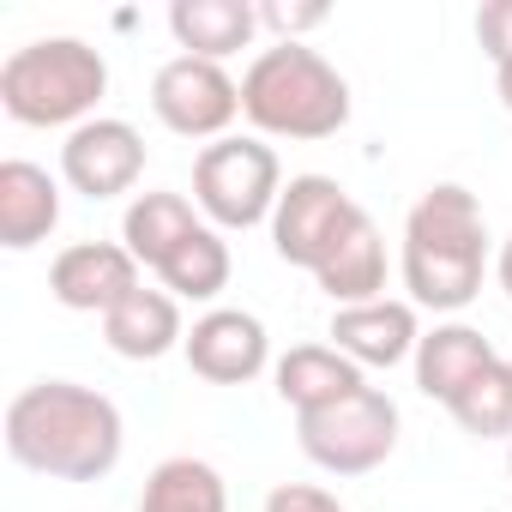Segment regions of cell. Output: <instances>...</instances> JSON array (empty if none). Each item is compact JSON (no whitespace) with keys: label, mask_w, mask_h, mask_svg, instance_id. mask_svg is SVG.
Listing matches in <instances>:
<instances>
[{"label":"cell","mask_w":512,"mask_h":512,"mask_svg":"<svg viewBox=\"0 0 512 512\" xmlns=\"http://www.w3.org/2000/svg\"><path fill=\"white\" fill-rule=\"evenodd\" d=\"M127 428L115 398L79 380H37L7 404V452L55 482H97L121 464Z\"/></svg>","instance_id":"6da1fadb"},{"label":"cell","mask_w":512,"mask_h":512,"mask_svg":"<svg viewBox=\"0 0 512 512\" xmlns=\"http://www.w3.org/2000/svg\"><path fill=\"white\" fill-rule=\"evenodd\" d=\"M488 272V223L470 187L440 181L404 217V290L410 308L458 314L476 302Z\"/></svg>","instance_id":"7a4b0ae2"},{"label":"cell","mask_w":512,"mask_h":512,"mask_svg":"<svg viewBox=\"0 0 512 512\" xmlns=\"http://www.w3.org/2000/svg\"><path fill=\"white\" fill-rule=\"evenodd\" d=\"M241 115L260 127L266 139H332L350 121V85L344 73L308 49V43H272L253 55L241 73Z\"/></svg>","instance_id":"3957f363"},{"label":"cell","mask_w":512,"mask_h":512,"mask_svg":"<svg viewBox=\"0 0 512 512\" xmlns=\"http://www.w3.org/2000/svg\"><path fill=\"white\" fill-rule=\"evenodd\" d=\"M109 91L103 49L79 37H37L0 61V109L19 127H85Z\"/></svg>","instance_id":"277c9868"},{"label":"cell","mask_w":512,"mask_h":512,"mask_svg":"<svg viewBox=\"0 0 512 512\" xmlns=\"http://www.w3.org/2000/svg\"><path fill=\"white\" fill-rule=\"evenodd\" d=\"M284 199V169L266 139H217L193 157V205L211 217V229H253L272 223Z\"/></svg>","instance_id":"5b68a950"},{"label":"cell","mask_w":512,"mask_h":512,"mask_svg":"<svg viewBox=\"0 0 512 512\" xmlns=\"http://www.w3.org/2000/svg\"><path fill=\"white\" fill-rule=\"evenodd\" d=\"M296 440L326 476H368L398 452V404L380 386H362L314 416H296Z\"/></svg>","instance_id":"8992f818"},{"label":"cell","mask_w":512,"mask_h":512,"mask_svg":"<svg viewBox=\"0 0 512 512\" xmlns=\"http://www.w3.org/2000/svg\"><path fill=\"white\" fill-rule=\"evenodd\" d=\"M368 211L332 181V175H290L278 211H272V247L284 266H302V272H320L326 253L362 223Z\"/></svg>","instance_id":"52a82bcc"},{"label":"cell","mask_w":512,"mask_h":512,"mask_svg":"<svg viewBox=\"0 0 512 512\" xmlns=\"http://www.w3.org/2000/svg\"><path fill=\"white\" fill-rule=\"evenodd\" d=\"M151 115L181 139H229V121L241 115V85L223 73V61L175 55L151 79Z\"/></svg>","instance_id":"ba28073f"},{"label":"cell","mask_w":512,"mask_h":512,"mask_svg":"<svg viewBox=\"0 0 512 512\" xmlns=\"http://www.w3.org/2000/svg\"><path fill=\"white\" fill-rule=\"evenodd\" d=\"M139 175H145V139L121 115H97L73 127L61 145V181L85 199H121L139 187Z\"/></svg>","instance_id":"9c48e42d"},{"label":"cell","mask_w":512,"mask_h":512,"mask_svg":"<svg viewBox=\"0 0 512 512\" xmlns=\"http://www.w3.org/2000/svg\"><path fill=\"white\" fill-rule=\"evenodd\" d=\"M187 368L211 386H247L260 380L272 362V338L260 326V314H241V308H211L193 320L187 344H181Z\"/></svg>","instance_id":"30bf717a"},{"label":"cell","mask_w":512,"mask_h":512,"mask_svg":"<svg viewBox=\"0 0 512 512\" xmlns=\"http://www.w3.org/2000/svg\"><path fill=\"white\" fill-rule=\"evenodd\" d=\"M139 290V260L121 241H73L49 266V296L73 314H109Z\"/></svg>","instance_id":"8fae6325"},{"label":"cell","mask_w":512,"mask_h":512,"mask_svg":"<svg viewBox=\"0 0 512 512\" xmlns=\"http://www.w3.org/2000/svg\"><path fill=\"white\" fill-rule=\"evenodd\" d=\"M332 344L356 368H398V362H416L422 326H416L410 302L380 296V302H362V308H338L332 314Z\"/></svg>","instance_id":"7c38bea8"},{"label":"cell","mask_w":512,"mask_h":512,"mask_svg":"<svg viewBox=\"0 0 512 512\" xmlns=\"http://www.w3.org/2000/svg\"><path fill=\"white\" fill-rule=\"evenodd\" d=\"M61 229V181L43 163L7 157L0 163V247H37Z\"/></svg>","instance_id":"4fadbf2b"},{"label":"cell","mask_w":512,"mask_h":512,"mask_svg":"<svg viewBox=\"0 0 512 512\" xmlns=\"http://www.w3.org/2000/svg\"><path fill=\"white\" fill-rule=\"evenodd\" d=\"M494 362H500V350H494L476 326L446 320V326L422 332V344H416V386H422V398L452 404V398H458L476 374H488Z\"/></svg>","instance_id":"5bb4252c"},{"label":"cell","mask_w":512,"mask_h":512,"mask_svg":"<svg viewBox=\"0 0 512 512\" xmlns=\"http://www.w3.org/2000/svg\"><path fill=\"white\" fill-rule=\"evenodd\" d=\"M103 344H109L115 356H127V362H157V356L181 350V344H187L181 302H175L169 290H145V284H139L121 308L103 314Z\"/></svg>","instance_id":"9a60e30c"},{"label":"cell","mask_w":512,"mask_h":512,"mask_svg":"<svg viewBox=\"0 0 512 512\" xmlns=\"http://www.w3.org/2000/svg\"><path fill=\"white\" fill-rule=\"evenodd\" d=\"M272 380H278V398L296 416H314V410H326V404H338V398H350V392L368 386L362 368L338 344H296L290 356H278Z\"/></svg>","instance_id":"2e32d148"},{"label":"cell","mask_w":512,"mask_h":512,"mask_svg":"<svg viewBox=\"0 0 512 512\" xmlns=\"http://www.w3.org/2000/svg\"><path fill=\"white\" fill-rule=\"evenodd\" d=\"M169 31H175L181 55L229 61L235 49L253 43V31H260V7H247V0H175Z\"/></svg>","instance_id":"e0dca14e"},{"label":"cell","mask_w":512,"mask_h":512,"mask_svg":"<svg viewBox=\"0 0 512 512\" xmlns=\"http://www.w3.org/2000/svg\"><path fill=\"white\" fill-rule=\"evenodd\" d=\"M314 284L332 296V308H362V302H380L386 290V241L374 229V217H362L332 253H326V266L314 272Z\"/></svg>","instance_id":"ac0fdd59"},{"label":"cell","mask_w":512,"mask_h":512,"mask_svg":"<svg viewBox=\"0 0 512 512\" xmlns=\"http://www.w3.org/2000/svg\"><path fill=\"white\" fill-rule=\"evenodd\" d=\"M193 229H199V217H193V199L187 193H139L127 205V217H121V247L133 253L139 266L157 272Z\"/></svg>","instance_id":"d6986e66"},{"label":"cell","mask_w":512,"mask_h":512,"mask_svg":"<svg viewBox=\"0 0 512 512\" xmlns=\"http://www.w3.org/2000/svg\"><path fill=\"white\" fill-rule=\"evenodd\" d=\"M229 272H235V260H229V241H223V229H211V223H199L169 260L157 266V278H163V290L175 296V302H217L223 290H229Z\"/></svg>","instance_id":"ffe728a7"},{"label":"cell","mask_w":512,"mask_h":512,"mask_svg":"<svg viewBox=\"0 0 512 512\" xmlns=\"http://www.w3.org/2000/svg\"><path fill=\"white\" fill-rule=\"evenodd\" d=\"M139 512H229V488L205 458H163L145 476Z\"/></svg>","instance_id":"44dd1931"},{"label":"cell","mask_w":512,"mask_h":512,"mask_svg":"<svg viewBox=\"0 0 512 512\" xmlns=\"http://www.w3.org/2000/svg\"><path fill=\"white\" fill-rule=\"evenodd\" d=\"M452 422L476 440H512V362L500 356L488 374H476L452 404Z\"/></svg>","instance_id":"7402d4cb"},{"label":"cell","mask_w":512,"mask_h":512,"mask_svg":"<svg viewBox=\"0 0 512 512\" xmlns=\"http://www.w3.org/2000/svg\"><path fill=\"white\" fill-rule=\"evenodd\" d=\"M476 43L494 67L512 61V0H488V7L476 13Z\"/></svg>","instance_id":"603a6c76"},{"label":"cell","mask_w":512,"mask_h":512,"mask_svg":"<svg viewBox=\"0 0 512 512\" xmlns=\"http://www.w3.org/2000/svg\"><path fill=\"white\" fill-rule=\"evenodd\" d=\"M266 512H344V506H338V494H326L314 482H278L266 494Z\"/></svg>","instance_id":"cb8c5ba5"},{"label":"cell","mask_w":512,"mask_h":512,"mask_svg":"<svg viewBox=\"0 0 512 512\" xmlns=\"http://www.w3.org/2000/svg\"><path fill=\"white\" fill-rule=\"evenodd\" d=\"M260 25L278 31L284 43H302V31L326 25V7H320V0H314V7H278V0H266V7H260Z\"/></svg>","instance_id":"d4e9b609"},{"label":"cell","mask_w":512,"mask_h":512,"mask_svg":"<svg viewBox=\"0 0 512 512\" xmlns=\"http://www.w3.org/2000/svg\"><path fill=\"white\" fill-rule=\"evenodd\" d=\"M494 278H500V290L512 296V235L500 241V260H494Z\"/></svg>","instance_id":"484cf974"},{"label":"cell","mask_w":512,"mask_h":512,"mask_svg":"<svg viewBox=\"0 0 512 512\" xmlns=\"http://www.w3.org/2000/svg\"><path fill=\"white\" fill-rule=\"evenodd\" d=\"M494 91H500V103H506V115H512V61L494 67Z\"/></svg>","instance_id":"4316f807"},{"label":"cell","mask_w":512,"mask_h":512,"mask_svg":"<svg viewBox=\"0 0 512 512\" xmlns=\"http://www.w3.org/2000/svg\"><path fill=\"white\" fill-rule=\"evenodd\" d=\"M506 470H512V440H506Z\"/></svg>","instance_id":"83f0119b"},{"label":"cell","mask_w":512,"mask_h":512,"mask_svg":"<svg viewBox=\"0 0 512 512\" xmlns=\"http://www.w3.org/2000/svg\"><path fill=\"white\" fill-rule=\"evenodd\" d=\"M506 362H512V356H506Z\"/></svg>","instance_id":"f1b7e54d"}]
</instances>
